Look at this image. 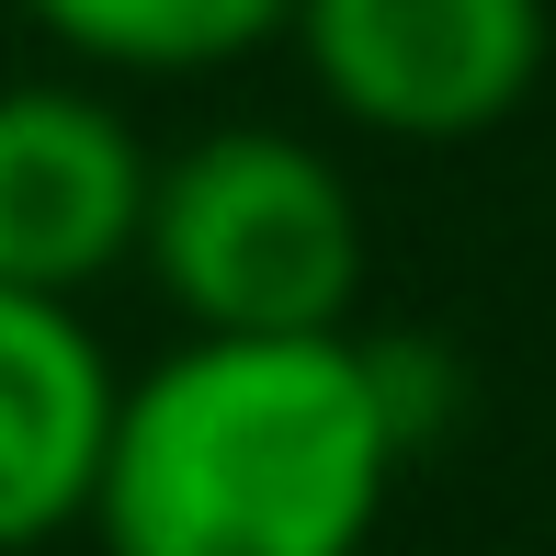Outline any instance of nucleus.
Wrapping results in <instances>:
<instances>
[{
    "label": "nucleus",
    "instance_id": "1",
    "mask_svg": "<svg viewBox=\"0 0 556 556\" xmlns=\"http://www.w3.org/2000/svg\"><path fill=\"white\" fill-rule=\"evenodd\" d=\"M375 330L170 341L125 375L91 489L103 556H364L409 466Z\"/></svg>",
    "mask_w": 556,
    "mask_h": 556
},
{
    "label": "nucleus",
    "instance_id": "2",
    "mask_svg": "<svg viewBox=\"0 0 556 556\" xmlns=\"http://www.w3.org/2000/svg\"><path fill=\"white\" fill-rule=\"evenodd\" d=\"M364 193L295 125H205L160 148L137 273L193 341H318L364 307Z\"/></svg>",
    "mask_w": 556,
    "mask_h": 556
},
{
    "label": "nucleus",
    "instance_id": "3",
    "mask_svg": "<svg viewBox=\"0 0 556 556\" xmlns=\"http://www.w3.org/2000/svg\"><path fill=\"white\" fill-rule=\"evenodd\" d=\"M307 91L375 148H466L545 80V0H295Z\"/></svg>",
    "mask_w": 556,
    "mask_h": 556
},
{
    "label": "nucleus",
    "instance_id": "4",
    "mask_svg": "<svg viewBox=\"0 0 556 556\" xmlns=\"http://www.w3.org/2000/svg\"><path fill=\"white\" fill-rule=\"evenodd\" d=\"M160 148L103 80H0V285L68 295L114 285L148 239Z\"/></svg>",
    "mask_w": 556,
    "mask_h": 556
},
{
    "label": "nucleus",
    "instance_id": "5",
    "mask_svg": "<svg viewBox=\"0 0 556 556\" xmlns=\"http://www.w3.org/2000/svg\"><path fill=\"white\" fill-rule=\"evenodd\" d=\"M114 409H125V375L103 330L68 295L0 285V556H35L91 522Z\"/></svg>",
    "mask_w": 556,
    "mask_h": 556
},
{
    "label": "nucleus",
    "instance_id": "6",
    "mask_svg": "<svg viewBox=\"0 0 556 556\" xmlns=\"http://www.w3.org/2000/svg\"><path fill=\"white\" fill-rule=\"evenodd\" d=\"M80 80H216L295 35V0H23Z\"/></svg>",
    "mask_w": 556,
    "mask_h": 556
}]
</instances>
